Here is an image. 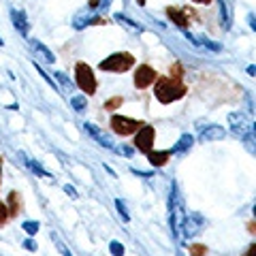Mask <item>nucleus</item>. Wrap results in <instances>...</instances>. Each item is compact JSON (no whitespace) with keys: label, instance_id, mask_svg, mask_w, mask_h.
Returning a JSON list of instances; mask_svg holds the SVG:
<instances>
[{"label":"nucleus","instance_id":"nucleus-1","mask_svg":"<svg viewBox=\"0 0 256 256\" xmlns=\"http://www.w3.org/2000/svg\"><path fill=\"white\" fill-rule=\"evenodd\" d=\"M186 94V88L180 82V77H162L156 84V98L160 102H171L178 100Z\"/></svg>","mask_w":256,"mask_h":256},{"label":"nucleus","instance_id":"nucleus-2","mask_svg":"<svg viewBox=\"0 0 256 256\" xmlns=\"http://www.w3.org/2000/svg\"><path fill=\"white\" fill-rule=\"evenodd\" d=\"M134 64V58L130 54H114L109 56L107 60H102L98 66L100 70H114V73H124V70H128Z\"/></svg>","mask_w":256,"mask_h":256},{"label":"nucleus","instance_id":"nucleus-3","mask_svg":"<svg viewBox=\"0 0 256 256\" xmlns=\"http://www.w3.org/2000/svg\"><path fill=\"white\" fill-rule=\"evenodd\" d=\"M75 75H77V86L82 88L86 94H94L96 90V82H94V75H92V68L88 64L79 62L77 68H75Z\"/></svg>","mask_w":256,"mask_h":256},{"label":"nucleus","instance_id":"nucleus-4","mask_svg":"<svg viewBox=\"0 0 256 256\" xmlns=\"http://www.w3.org/2000/svg\"><path fill=\"white\" fill-rule=\"evenodd\" d=\"M203 218L198 214H188V216H184V220H182V230H184V237L190 239V237H196L198 233H201V228H203Z\"/></svg>","mask_w":256,"mask_h":256},{"label":"nucleus","instance_id":"nucleus-5","mask_svg":"<svg viewBox=\"0 0 256 256\" xmlns=\"http://www.w3.org/2000/svg\"><path fill=\"white\" fill-rule=\"evenodd\" d=\"M141 126L143 124L137 122V120H128L122 116L111 118V128H114V132H118V134H132V132H137V128H141Z\"/></svg>","mask_w":256,"mask_h":256},{"label":"nucleus","instance_id":"nucleus-6","mask_svg":"<svg viewBox=\"0 0 256 256\" xmlns=\"http://www.w3.org/2000/svg\"><path fill=\"white\" fill-rule=\"evenodd\" d=\"M228 124H230V128H233V132L239 134V137H246L248 132H254V126L248 122V118L244 114H230Z\"/></svg>","mask_w":256,"mask_h":256},{"label":"nucleus","instance_id":"nucleus-7","mask_svg":"<svg viewBox=\"0 0 256 256\" xmlns=\"http://www.w3.org/2000/svg\"><path fill=\"white\" fill-rule=\"evenodd\" d=\"M152 143H154V128L141 126V130H137V134H134V146L148 154V152H152Z\"/></svg>","mask_w":256,"mask_h":256},{"label":"nucleus","instance_id":"nucleus-8","mask_svg":"<svg viewBox=\"0 0 256 256\" xmlns=\"http://www.w3.org/2000/svg\"><path fill=\"white\" fill-rule=\"evenodd\" d=\"M94 24H105V22H102V18H98V15H94L92 9H90V11L77 15L75 22H73V28L75 30H84L86 26H94Z\"/></svg>","mask_w":256,"mask_h":256},{"label":"nucleus","instance_id":"nucleus-9","mask_svg":"<svg viewBox=\"0 0 256 256\" xmlns=\"http://www.w3.org/2000/svg\"><path fill=\"white\" fill-rule=\"evenodd\" d=\"M154 79H156L154 68H150V66H139V68H137V75H134V86H137V88H148V86L154 84Z\"/></svg>","mask_w":256,"mask_h":256},{"label":"nucleus","instance_id":"nucleus-10","mask_svg":"<svg viewBox=\"0 0 256 256\" xmlns=\"http://www.w3.org/2000/svg\"><path fill=\"white\" fill-rule=\"evenodd\" d=\"M224 128L222 126H218V124H210V126H205V128H201V132H198V139L201 141H220V139H224Z\"/></svg>","mask_w":256,"mask_h":256},{"label":"nucleus","instance_id":"nucleus-11","mask_svg":"<svg viewBox=\"0 0 256 256\" xmlns=\"http://www.w3.org/2000/svg\"><path fill=\"white\" fill-rule=\"evenodd\" d=\"M30 47H32V52H34L43 62H47V64H54V62H56V56H54L50 50H47V47H45L41 41L32 38V41H30Z\"/></svg>","mask_w":256,"mask_h":256},{"label":"nucleus","instance_id":"nucleus-12","mask_svg":"<svg viewBox=\"0 0 256 256\" xmlns=\"http://www.w3.org/2000/svg\"><path fill=\"white\" fill-rule=\"evenodd\" d=\"M11 22H13V26L18 28L24 36H28L30 24H28V20H26V15H24V11H20V9H11Z\"/></svg>","mask_w":256,"mask_h":256},{"label":"nucleus","instance_id":"nucleus-13","mask_svg":"<svg viewBox=\"0 0 256 256\" xmlns=\"http://www.w3.org/2000/svg\"><path fill=\"white\" fill-rule=\"evenodd\" d=\"M84 128H86V130L92 134V137H94L96 141L100 143L102 148H107V150H114V141H111V139H109V137H107V134L102 132V130H98V128H96L94 124H84Z\"/></svg>","mask_w":256,"mask_h":256},{"label":"nucleus","instance_id":"nucleus-14","mask_svg":"<svg viewBox=\"0 0 256 256\" xmlns=\"http://www.w3.org/2000/svg\"><path fill=\"white\" fill-rule=\"evenodd\" d=\"M20 158L24 160V164H26V166H28V169H30L32 173H34V175H38V178H50V180H54L50 171H45V169H43V166H41V164H38V162H36V160H32V158H28L26 154H24V152H20Z\"/></svg>","mask_w":256,"mask_h":256},{"label":"nucleus","instance_id":"nucleus-15","mask_svg":"<svg viewBox=\"0 0 256 256\" xmlns=\"http://www.w3.org/2000/svg\"><path fill=\"white\" fill-rule=\"evenodd\" d=\"M192 143H194V137H192V134H182L180 141L171 148V154H182V152H188L192 148Z\"/></svg>","mask_w":256,"mask_h":256},{"label":"nucleus","instance_id":"nucleus-16","mask_svg":"<svg viewBox=\"0 0 256 256\" xmlns=\"http://www.w3.org/2000/svg\"><path fill=\"white\" fill-rule=\"evenodd\" d=\"M166 13H169V18H171L175 24H178L182 30H186V28H188V15L184 13V11L175 9V6H169V9H166Z\"/></svg>","mask_w":256,"mask_h":256},{"label":"nucleus","instance_id":"nucleus-17","mask_svg":"<svg viewBox=\"0 0 256 256\" xmlns=\"http://www.w3.org/2000/svg\"><path fill=\"white\" fill-rule=\"evenodd\" d=\"M171 156V152L166 150V152H148V158H150V162L152 164H156V166H162L166 160H169Z\"/></svg>","mask_w":256,"mask_h":256},{"label":"nucleus","instance_id":"nucleus-18","mask_svg":"<svg viewBox=\"0 0 256 256\" xmlns=\"http://www.w3.org/2000/svg\"><path fill=\"white\" fill-rule=\"evenodd\" d=\"M218 4H220V20H222V26H224V30H228V28H230V9L226 6V2H224V0H218Z\"/></svg>","mask_w":256,"mask_h":256},{"label":"nucleus","instance_id":"nucleus-19","mask_svg":"<svg viewBox=\"0 0 256 256\" xmlns=\"http://www.w3.org/2000/svg\"><path fill=\"white\" fill-rule=\"evenodd\" d=\"M70 107H73L77 114H82V111H86L88 107V100H86V96L82 94H75V96H70Z\"/></svg>","mask_w":256,"mask_h":256},{"label":"nucleus","instance_id":"nucleus-20","mask_svg":"<svg viewBox=\"0 0 256 256\" xmlns=\"http://www.w3.org/2000/svg\"><path fill=\"white\" fill-rule=\"evenodd\" d=\"M116 20H118V22H122V24H126V26H128V28H132V30H143V28H141V24L132 22V20H128L126 15H120V13H118V15H116Z\"/></svg>","mask_w":256,"mask_h":256},{"label":"nucleus","instance_id":"nucleus-21","mask_svg":"<svg viewBox=\"0 0 256 256\" xmlns=\"http://www.w3.org/2000/svg\"><path fill=\"white\" fill-rule=\"evenodd\" d=\"M116 207H118V212H120V216H122V220H130V214H128V210H126V203L122 201V198H116Z\"/></svg>","mask_w":256,"mask_h":256},{"label":"nucleus","instance_id":"nucleus-22","mask_svg":"<svg viewBox=\"0 0 256 256\" xmlns=\"http://www.w3.org/2000/svg\"><path fill=\"white\" fill-rule=\"evenodd\" d=\"M54 77H56V79H58V82L62 84V88H64V90H68V92L73 90V82H70V79H68L66 75H64V73H56Z\"/></svg>","mask_w":256,"mask_h":256},{"label":"nucleus","instance_id":"nucleus-23","mask_svg":"<svg viewBox=\"0 0 256 256\" xmlns=\"http://www.w3.org/2000/svg\"><path fill=\"white\" fill-rule=\"evenodd\" d=\"M22 228L26 230L28 235H34L36 230H38V222H32V220H28V222H24V224H22Z\"/></svg>","mask_w":256,"mask_h":256},{"label":"nucleus","instance_id":"nucleus-24","mask_svg":"<svg viewBox=\"0 0 256 256\" xmlns=\"http://www.w3.org/2000/svg\"><path fill=\"white\" fill-rule=\"evenodd\" d=\"M109 252L114 254V256H122L124 254V246L120 244V242H111L109 244Z\"/></svg>","mask_w":256,"mask_h":256},{"label":"nucleus","instance_id":"nucleus-25","mask_svg":"<svg viewBox=\"0 0 256 256\" xmlns=\"http://www.w3.org/2000/svg\"><path fill=\"white\" fill-rule=\"evenodd\" d=\"M114 152H116V154H122V156H132V154H134V148H124V146L116 148V146H114Z\"/></svg>","mask_w":256,"mask_h":256},{"label":"nucleus","instance_id":"nucleus-26","mask_svg":"<svg viewBox=\"0 0 256 256\" xmlns=\"http://www.w3.org/2000/svg\"><path fill=\"white\" fill-rule=\"evenodd\" d=\"M207 250H205V246H190V254L192 256H203Z\"/></svg>","mask_w":256,"mask_h":256},{"label":"nucleus","instance_id":"nucleus-27","mask_svg":"<svg viewBox=\"0 0 256 256\" xmlns=\"http://www.w3.org/2000/svg\"><path fill=\"white\" fill-rule=\"evenodd\" d=\"M9 203H11V214H18V192H11Z\"/></svg>","mask_w":256,"mask_h":256},{"label":"nucleus","instance_id":"nucleus-28","mask_svg":"<svg viewBox=\"0 0 256 256\" xmlns=\"http://www.w3.org/2000/svg\"><path fill=\"white\" fill-rule=\"evenodd\" d=\"M34 68H36V70H38V73H41V77H43V79H45V82H47V84H52V88H56V84H54V79H52V77H50V75H47V73H45V70H43V68H41V66H38V64H34Z\"/></svg>","mask_w":256,"mask_h":256},{"label":"nucleus","instance_id":"nucleus-29","mask_svg":"<svg viewBox=\"0 0 256 256\" xmlns=\"http://www.w3.org/2000/svg\"><path fill=\"white\" fill-rule=\"evenodd\" d=\"M120 105H122V98H120V96H118V98H111V100H107V109H116V107H120Z\"/></svg>","mask_w":256,"mask_h":256},{"label":"nucleus","instance_id":"nucleus-30","mask_svg":"<svg viewBox=\"0 0 256 256\" xmlns=\"http://www.w3.org/2000/svg\"><path fill=\"white\" fill-rule=\"evenodd\" d=\"M111 2H114V0H98V9L100 11H107L109 6H111Z\"/></svg>","mask_w":256,"mask_h":256},{"label":"nucleus","instance_id":"nucleus-31","mask_svg":"<svg viewBox=\"0 0 256 256\" xmlns=\"http://www.w3.org/2000/svg\"><path fill=\"white\" fill-rule=\"evenodd\" d=\"M64 192H66L68 196H73V198H77V196H79V194H77V190H75L73 186H68V184H66V186H64Z\"/></svg>","mask_w":256,"mask_h":256},{"label":"nucleus","instance_id":"nucleus-32","mask_svg":"<svg viewBox=\"0 0 256 256\" xmlns=\"http://www.w3.org/2000/svg\"><path fill=\"white\" fill-rule=\"evenodd\" d=\"M24 248H26V250H36V244L34 242H32V239H26V242H24Z\"/></svg>","mask_w":256,"mask_h":256},{"label":"nucleus","instance_id":"nucleus-33","mask_svg":"<svg viewBox=\"0 0 256 256\" xmlns=\"http://www.w3.org/2000/svg\"><path fill=\"white\" fill-rule=\"evenodd\" d=\"M134 175H141V178H152V173L150 171H139V169H130Z\"/></svg>","mask_w":256,"mask_h":256},{"label":"nucleus","instance_id":"nucleus-34","mask_svg":"<svg viewBox=\"0 0 256 256\" xmlns=\"http://www.w3.org/2000/svg\"><path fill=\"white\" fill-rule=\"evenodd\" d=\"M248 22H250V28H252V30H256V22H254V15H252V13L248 15Z\"/></svg>","mask_w":256,"mask_h":256},{"label":"nucleus","instance_id":"nucleus-35","mask_svg":"<svg viewBox=\"0 0 256 256\" xmlns=\"http://www.w3.org/2000/svg\"><path fill=\"white\" fill-rule=\"evenodd\" d=\"M6 218V210H4V205H0V222H2Z\"/></svg>","mask_w":256,"mask_h":256},{"label":"nucleus","instance_id":"nucleus-36","mask_svg":"<svg viewBox=\"0 0 256 256\" xmlns=\"http://www.w3.org/2000/svg\"><path fill=\"white\" fill-rule=\"evenodd\" d=\"M254 254H256V246H250V250H248L246 256H254Z\"/></svg>","mask_w":256,"mask_h":256},{"label":"nucleus","instance_id":"nucleus-37","mask_svg":"<svg viewBox=\"0 0 256 256\" xmlns=\"http://www.w3.org/2000/svg\"><path fill=\"white\" fill-rule=\"evenodd\" d=\"M62 254H64V256H73V254H70V252L66 250V248H62Z\"/></svg>","mask_w":256,"mask_h":256},{"label":"nucleus","instance_id":"nucleus-38","mask_svg":"<svg viewBox=\"0 0 256 256\" xmlns=\"http://www.w3.org/2000/svg\"><path fill=\"white\" fill-rule=\"evenodd\" d=\"M90 6H98V0H90Z\"/></svg>","mask_w":256,"mask_h":256},{"label":"nucleus","instance_id":"nucleus-39","mask_svg":"<svg viewBox=\"0 0 256 256\" xmlns=\"http://www.w3.org/2000/svg\"><path fill=\"white\" fill-rule=\"evenodd\" d=\"M194 2H212V0H194Z\"/></svg>","mask_w":256,"mask_h":256},{"label":"nucleus","instance_id":"nucleus-40","mask_svg":"<svg viewBox=\"0 0 256 256\" xmlns=\"http://www.w3.org/2000/svg\"><path fill=\"white\" fill-rule=\"evenodd\" d=\"M137 2H139V4H141V6H143V4H146V0H137Z\"/></svg>","mask_w":256,"mask_h":256},{"label":"nucleus","instance_id":"nucleus-41","mask_svg":"<svg viewBox=\"0 0 256 256\" xmlns=\"http://www.w3.org/2000/svg\"><path fill=\"white\" fill-rule=\"evenodd\" d=\"M0 171H2V158H0Z\"/></svg>","mask_w":256,"mask_h":256},{"label":"nucleus","instance_id":"nucleus-42","mask_svg":"<svg viewBox=\"0 0 256 256\" xmlns=\"http://www.w3.org/2000/svg\"><path fill=\"white\" fill-rule=\"evenodd\" d=\"M2 45H4V43H2V38H0V47H2Z\"/></svg>","mask_w":256,"mask_h":256}]
</instances>
